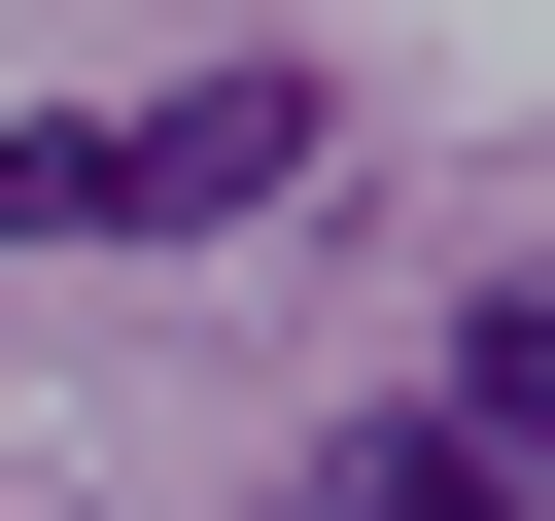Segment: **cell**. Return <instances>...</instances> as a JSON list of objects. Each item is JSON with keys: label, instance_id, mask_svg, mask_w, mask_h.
<instances>
[{"label": "cell", "instance_id": "6da1fadb", "mask_svg": "<svg viewBox=\"0 0 555 521\" xmlns=\"http://www.w3.org/2000/svg\"><path fill=\"white\" fill-rule=\"evenodd\" d=\"M312 174V69H173V104H0V243H208Z\"/></svg>", "mask_w": 555, "mask_h": 521}, {"label": "cell", "instance_id": "7a4b0ae2", "mask_svg": "<svg viewBox=\"0 0 555 521\" xmlns=\"http://www.w3.org/2000/svg\"><path fill=\"white\" fill-rule=\"evenodd\" d=\"M451 452H486V486H520V521H555V278H520V313H486V382H451Z\"/></svg>", "mask_w": 555, "mask_h": 521}, {"label": "cell", "instance_id": "3957f363", "mask_svg": "<svg viewBox=\"0 0 555 521\" xmlns=\"http://www.w3.org/2000/svg\"><path fill=\"white\" fill-rule=\"evenodd\" d=\"M278 521H520V486H486V452H451V417H382V452H312V486H278Z\"/></svg>", "mask_w": 555, "mask_h": 521}]
</instances>
